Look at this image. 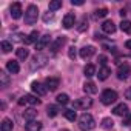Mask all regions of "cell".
<instances>
[{
	"label": "cell",
	"mask_w": 131,
	"mask_h": 131,
	"mask_svg": "<svg viewBox=\"0 0 131 131\" xmlns=\"http://www.w3.org/2000/svg\"><path fill=\"white\" fill-rule=\"evenodd\" d=\"M39 17V8L36 5H29L25 11V23L26 25H34Z\"/></svg>",
	"instance_id": "1"
},
{
	"label": "cell",
	"mask_w": 131,
	"mask_h": 131,
	"mask_svg": "<svg viewBox=\"0 0 131 131\" xmlns=\"http://www.w3.org/2000/svg\"><path fill=\"white\" fill-rule=\"evenodd\" d=\"M79 125H80V128H82V129L88 131V129H93V128L96 126V122H94V119H93V116H91V114L83 113V114L79 117Z\"/></svg>",
	"instance_id": "2"
},
{
	"label": "cell",
	"mask_w": 131,
	"mask_h": 131,
	"mask_svg": "<svg viewBox=\"0 0 131 131\" xmlns=\"http://www.w3.org/2000/svg\"><path fill=\"white\" fill-rule=\"evenodd\" d=\"M100 100H102L103 105H111L117 100V93L113 91V90H105L100 96Z\"/></svg>",
	"instance_id": "3"
},
{
	"label": "cell",
	"mask_w": 131,
	"mask_h": 131,
	"mask_svg": "<svg viewBox=\"0 0 131 131\" xmlns=\"http://www.w3.org/2000/svg\"><path fill=\"white\" fill-rule=\"evenodd\" d=\"M46 56H43V54H36V56H32V59H31V70H39V68H42V67H45L46 65Z\"/></svg>",
	"instance_id": "4"
},
{
	"label": "cell",
	"mask_w": 131,
	"mask_h": 131,
	"mask_svg": "<svg viewBox=\"0 0 131 131\" xmlns=\"http://www.w3.org/2000/svg\"><path fill=\"white\" fill-rule=\"evenodd\" d=\"M91 105H93V99H90V97H80L73 103L74 110H88Z\"/></svg>",
	"instance_id": "5"
},
{
	"label": "cell",
	"mask_w": 131,
	"mask_h": 131,
	"mask_svg": "<svg viewBox=\"0 0 131 131\" xmlns=\"http://www.w3.org/2000/svg\"><path fill=\"white\" fill-rule=\"evenodd\" d=\"M129 74H131V67H129V65H126V63L119 65V68H117V79L125 80V79L129 77Z\"/></svg>",
	"instance_id": "6"
},
{
	"label": "cell",
	"mask_w": 131,
	"mask_h": 131,
	"mask_svg": "<svg viewBox=\"0 0 131 131\" xmlns=\"http://www.w3.org/2000/svg\"><path fill=\"white\" fill-rule=\"evenodd\" d=\"M49 42H51V36H49V34L42 36V37L39 39V42L36 43V49H37V51L45 49V46H46V45H49Z\"/></svg>",
	"instance_id": "7"
},
{
	"label": "cell",
	"mask_w": 131,
	"mask_h": 131,
	"mask_svg": "<svg viewBox=\"0 0 131 131\" xmlns=\"http://www.w3.org/2000/svg\"><path fill=\"white\" fill-rule=\"evenodd\" d=\"M65 42H67V39H65L63 36L62 37H57L52 43H51V46H49V49H51V52H57L63 45H65Z\"/></svg>",
	"instance_id": "8"
},
{
	"label": "cell",
	"mask_w": 131,
	"mask_h": 131,
	"mask_svg": "<svg viewBox=\"0 0 131 131\" xmlns=\"http://www.w3.org/2000/svg\"><path fill=\"white\" fill-rule=\"evenodd\" d=\"M9 11H11V17H13V19H20V17H22V13H23V11H22V5H20L19 2L13 3Z\"/></svg>",
	"instance_id": "9"
},
{
	"label": "cell",
	"mask_w": 131,
	"mask_h": 131,
	"mask_svg": "<svg viewBox=\"0 0 131 131\" xmlns=\"http://www.w3.org/2000/svg\"><path fill=\"white\" fill-rule=\"evenodd\" d=\"M94 52H96V48H94V46H91V45L83 46V48L79 51V54H80V57H82V59H90L91 56H94Z\"/></svg>",
	"instance_id": "10"
},
{
	"label": "cell",
	"mask_w": 131,
	"mask_h": 131,
	"mask_svg": "<svg viewBox=\"0 0 131 131\" xmlns=\"http://www.w3.org/2000/svg\"><path fill=\"white\" fill-rule=\"evenodd\" d=\"M45 85H46V90L56 91V90L59 88V85H60V80H59L57 77H48L46 82H45Z\"/></svg>",
	"instance_id": "11"
},
{
	"label": "cell",
	"mask_w": 131,
	"mask_h": 131,
	"mask_svg": "<svg viewBox=\"0 0 131 131\" xmlns=\"http://www.w3.org/2000/svg\"><path fill=\"white\" fill-rule=\"evenodd\" d=\"M31 90H32V93L36 96H45L46 94V88L42 83H39V82H32L31 83Z\"/></svg>",
	"instance_id": "12"
},
{
	"label": "cell",
	"mask_w": 131,
	"mask_h": 131,
	"mask_svg": "<svg viewBox=\"0 0 131 131\" xmlns=\"http://www.w3.org/2000/svg\"><path fill=\"white\" fill-rule=\"evenodd\" d=\"M74 23H76V16H74L73 13H68L67 16L63 17V26L67 28V29L73 28V26H74Z\"/></svg>",
	"instance_id": "13"
},
{
	"label": "cell",
	"mask_w": 131,
	"mask_h": 131,
	"mask_svg": "<svg viewBox=\"0 0 131 131\" xmlns=\"http://www.w3.org/2000/svg\"><path fill=\"white\" fill-rule=\"evenodd\" d=\"M102 29H103V32H106V34H113V32L116 31V25H114L113 20H105V22L102 23Z\"/></svg>",
	"instance_id": "14"
},
{
	"label": "cell",
	"mask_w": 131,
	"mask_h": 131,
	"mask_svg": "<svg viewBox=\"0 0 131 131\" xmlns=\"http://www.w3.org/2000/svg\"><path fill=\"white\" fill-rule=\"evenodd\" d=\"M39 39H40L39 32H37V31H32V32H29V34L26 36V39H23V42H25V45H31V43H37Z\"/></svg>",
	"instance_id": "15"
},
{
	"label": "cell",
	"mask_w": 131,
	"mask_h": 131,
	"mask_svg": "<svg viewBox=\"0 0 131 131\" xmlns=\"http://www.w3.org/2000/svg\"><path fill=\"white\" fill-rule=\"evenodd\" d=\"M113 113L116 114V116H126L128 114V106L125 105V103H119V105H116L114 106V110H113Z\"/></svg>",
	"instance_id": "16"
},
{
	"label": "cell",
	"mask_w": 131,
	"mask_h": 131,
	"mask_svg": "<svg viewBox=\"0 0 131 131\" xmlns=\"http://www.w3.org/2000/svg\"><path fill=\"white\" fill-rule=\"evenodd\" d=\"M6 70L11 73V74H17L20 71V67H19V63L16 60H8L6 62Z\"/></svg>",
	"instance_id": "17"
},
{
	"label": "cell",
	"mask_w": 131,
	"mask_h": 131,
	"mask_svg": "<svg viewBox=\"0 0 131 131\" xmlns=\"http://www.w3.org/2000/svg\"><path fill=\"white\" fill-rule=\"evenodd\" d=\"M42 128V123L39 120H31L25 125V131H40Z\"/></svg>",
	"instance_id": "18"
},
{
	"label": "cell",
	"mask_w": 131,
	"mask_h": 131,
	"mask_svg": "<svg viewBox=\"0 0 131 131\" xmlns=\"http://www.w3.org/2000/svg\"><path fill=\"white\" fill-rule=\"evenodd\" d=\"M36 117H37V111H36L34 108H29V110H25V111H23V119H25V120L31 122V120H34Z\"/></svg>",
	"instance_id": "19"
},
{
	"label": "cell",
	"mask_w": 131,
	"mask_h": 131,
	"mask_svg": "<svg viewBox=\"0 0 131 131\" xmlns=\"http://www.w3.org/2000/svg\"><path fill=\"white\" fill-rule=\"evenodd\" d=\"M110 74H111V68H108V67H102L100 70H99V80H106L108 77H110Z\"/></svg>",
	"instance_id": "20"
},
{
	"label": "cell",
	"mask_w": 131,
	"mask_h": 131,
	"mask_svg": "<svg viewBox=\"0 0 131 131\" xmlns=\"http://www.w3.org/2000/svg\"><path fill=\"white\" fill-rule=\"evenodd\" d=\"M83 91L88 93V94H96V93H97V86H96L94 82H85V85H83Z\"/></svg>",
	"instance_id": "21"
},
{
	"label": "cell",
	"mask_w": 131,
	"mask_h": 131,
	"mask_svg": "<svg viewBox=\"0 0 131 131\" xmlns=\"http://www.w3.org/2000/svg\"><path fill=\"white\" fill-rule=\"evenodd\" d=\"M83 74H85L86 77H93V76L96 74V67H94L93 63H88L86 67L83 68Z\"/></svg>",
	"instance_id": "22"
},
{
	"label": "cell",
	"mask_w": 131,
	"mask_h": 131,
	"mask_svg": "<svg viewBox=\"0 0 131 131\" xmlns=\"http://www.w3.org/2000/svg\"><path fill=\"white\" fill-rule=\"evenodd\" d=\"M9 85V76L5 73V71H0V86L2 88H6Z\"/></svg>",
	"instance_id": "23"
},
{
	"label": "cell",
	"mask_w": 131,
	"mask_h": 131,
	"mask_svg": "<svg viewBox=\"0 0 131 131\" xmlns=\"http://www.w3.org/2000/svg\"><path fill=\"white\" fill-rule=\"evenodd\" d=\"M0 131H13V122L9 119H3L2 120V126H0Z\"/></svg>",
	"instance_id": "24"
},
{
	"label": "cell",
	"mask_w": 131,
	"mask_h": 131,
	"mask_svg": "<svg viewBox=\"0 0 131 131\" xmlns=\"http://www.w3.org/2000/svg\"><path fill=\"white\" fill-rule=\"evenodd\" d=\"M25 99H26V103H31V105H39L40 103V99H37V96H34V94H26Z\"/></svg>",
	"instance_id": "25"
},
{
	"label": "cell",
	"mask_w": 131,
	"mask_h": 131,
	"mask_svg": "<svg viewBox=\"0 0 131 131\" xmlns=\"http://www.w3.org/2000/svg\"><path fill=\"white\" fill-rule=\"evenodd\" d=\"M120 29H122L123 32H126V34H131V22H129V20H122Z\"/></svg>",
	"instance_id": "26"
},
{
	"label": "cell",
	"mask_w": 131,
	"mask_h": 131,
	"mask_svg": "<svg viewBox=\"0 0 131 131\" xmlns=\"http://www.w3.org/2000/svg\"><path fill=\"white\" fill-rule=\"evenodd\" d=\"M113 126H114V122H113L111 117H105V119L102 120V128H105V129H111Z\"/></svg>",
	"instance_id": "27"
},
{
	"label": "cell",
	"mask_w": 131,
	"mask_h": 131,
	"mask_svg": "<svg viewBox=\"0 0 131 131\" xmlns=\"http://www.w3.org/2000/svg\"><path fill=\"white\" fill-rule=\"evenodd\" d=\"M63 116L67 117L68 120H71V122H74V120H76V117H77L74 110H65V111H63Z\"/></svg>",
	"instance_id": "28"
},
{
	"label": "cell",
	"mask_w": 131,
	"mask_h": 131,
	"mask_svg": "<svg viewBox=\"0 0 131 131\" xmlns=\"http://www.w3.org/2000/svg\"><path fill=\"white\" fill-rule=\"evenodd\" d=\"M0 48H2L3 52H9V51H13V43L8 42V40H3L2 43H0Z\"/></svg>",
	"instance_id": "29"
},
{
	"label": "cell",
	"mask_w": 131,
	"mask_h": 131,
	"mask_svg": "<svg viewBox=\"0 0 131 131\" xmlns=\"http://www.w3.org/2000/svg\"><path fill=\"white\" fill-rule=\"evenodd\" d=\"M59 8H62V0H52V2H49V11H57Z\"/></svg>",
	"instance_id": "30"
},
{
	"label": "cell",
	"mask_w": 131,
	"mask_h": 131,
	"mask_svg": "<svg viewBox=\"0 0 131 131\" xmlns=\"http://www.w3.org/2000/svg\"><path fill=\"white\" fill-rule=\"evenodd\" d=\"M106 14H108V9H106V8H99V9L94 11V19H102V17H105Z\"/></svg>",
	"instance_id": "31"
},
{
	"label": "cell",
	"mask_w": 131,
	"mask_h": 131,
	"mask_svg": "<svg viewBox=\"0 0 131 131\" xmlns=\"http://www.w3.org/2000/svg\"><path fill=\"white\" fill-rule=\"evenodd\" d=\"M28 56H29V51H28L26 48H19V49H17V57H19L20 60H25Z\"/></svg>",
	"instance_id": "32"
},
{
	"label": "cell",
	"mask_w": 131,
	"mask_h": 131,
	"mask_svg": "<svg viewBox=\"0 0 131 131\" xmlns=\"http://www.w3.org/2000/svg\"><path fill=\"white\" fill-rule=\"evenodd\" d=\"M46 113H48L49 117H56V116L59 114V108H57L56 105H49V106L46 108Z\"/></svg>",
	"instance_id": "33"
},
{
	"label": "cell",
	"mask_w": 131,
	"mask_h": 131,
	"mask_svg": "<svg viewBox=\"0 0 131 131\" xmlns=\"http://www.w3.org/2000/svg\"><path fill=\"white\" fill-rule=\"evenodd\" d=\"M57 102H59L60 105H67V103L70 102L68 94H59V96H57Z\"/></svg>",
	"instance_id": "34"
},
{
	"label": "cell",
	"mask_w": 131,
	"mask_h": 131,
	"mask_svg": "<svg viewBox=\"0 0 131 131\" xmlns=\"http://www.w3.org/2000/svg\"><path fill=\"white\" fill-rule=\"evenodd\" d=\"M77 29L82 32V31H85V29H88V20H86V17H82V22H80V26H77Z\"/></svg>",
	"instance_id": "35"
},
{
	"label": "cell",
	"mask_w": 131,
	"mask_h": 131,
	"mask_svg": "<svg viewBox=\"0 0 131 131\" xmlns=\"http://www.w3.org/2000/svg\"><path fill=\"white\" fill-rule=\"evenodd\" d=\"M122 125H125V126H128V125H131V113H128L126 116H123V120H122Z\"/></svg>",
	"instance_id": "36"
},
{
	"label": "cell",
	"mask_w": 131,
	"mask_h": 131,
	"mask_svg": "<svg viewBox=\"0 0 131 131\" xmlns=\"http://www.w3.org/2000/svg\"><path fill=\"white\" fill-rule=\"evenodd\" d=\"M76 56H77V51H76L74 46H71V48L68 49V57H70V59H76Z\"/></svg>",
	"instance_id": "37"
},
{
	"label": "cell",
	"mask_w": 131,
	"mask_h": 131,
	"mask_svg": "<svg viewBox=\"0 0 131 131\" xmlns=\"http://www.w3.org/2000/svg\"><path fill=\"white\" fill-rule=\"evenodd\" d=\"M106 60H108V59H106V56H103V54L99 56V59H97V62L102 65V67H106Z\"/></svg>",
	"instance_id": "38"
},
{
	"label": "cell",
	"mask_w": 131,
	"mask_h": 131,
	"mask_svg": "<svg viewBox=\"0 0 131 131\" xmlns=\"http://www.w3.org/2000/svg\"><path fill=\"white\" fill-rule=\"evenodd\" d=\"M125 97H126L128 100H131V86H128V88L125 90Z\"/></svg>",
	"instance_id": "39"
},
{
	"label": "cell",
	"mask_w": 131,
	"mask_h": 131,
	"mask_svg": "<svg viewBox=\"0 0 131 131\" xmlns=\"http://www.w3.org/2000/svg\"><path fill=\"white\" fill-rule=\"evenodd\" d=\"M49 19H52V13H46V14L43 16V20H45V22H48Z\"/></svg>",
	"instance_id": "40"
},
{
	"label": "cell",
	"mask_w": 131,
	"mask_h": 131,
	"mask_svg": "<svg viewBox=\"0 0 131 131\" xmlns=\"http://www.w3.org/2000/svg\"><path fill=\"white\" fill-rule=\"evenodd\" d=\"M71 5H77V6H80V5H83V2H82V0H71Z\"/></svg>",
	"instance_id": "41"
},
{
	"label": "cell",
	"mask_w": 131,
	"mask_h": 131,
	"mask_svg": "<svg viewBox=\"0 0 131 131\" xmlns=\"http://www.w3.org/2000/svg\"><path fill=\"white\" fill-rule=\"evenodd\" d=\"M19 105H20V106H23V105H26V99H25V96H23V97H22V99L19 100Z\"/></svg>",
	"instance_id": "42"
},
{
	"label": "cell",
	"mask_w": 131,
	"mask_h": 131,
	"mask_svg": "<svg viewBox=\"0 0 131 131\" xmlns=\"http://www.w3.org/2000/svg\"><path fill=\"white\" fill-rule=\"evenodd\" d=\"M119 14H120V17L123 19V17L126 16V11H125V9H120V11H119Z\"/></svg>",
	"instance_id": "43"
},
{
	"label": "cell",
	"mask_w": 131,
	"mask_h": 131,
	"mask_svg": "<svg viewBox=\"0 0 131 131\" xmlns=\"http://www.w3.org/2000/svg\"><path fill=\"white\" fill-rule=\"evenodd\" d=\"M125 46H126V48H129V49H131V40H126V43H125Z\"/></svg>",
	"instance_id": "44"
},
{
	"label": "cell",
	"mask_w": 131,
	"mask_h": 131,
	"mask_svg": "<svg viewBox=\"0 0 131 131\" xmlns=\"http://www.w3.org/2000/svg\"><path fill=\"white\" fill-rule=\"evenodd\" d=\"M63 131H68V129H63Z\"/></svg>",
	"instance_id": "45"
}]
</instances>
